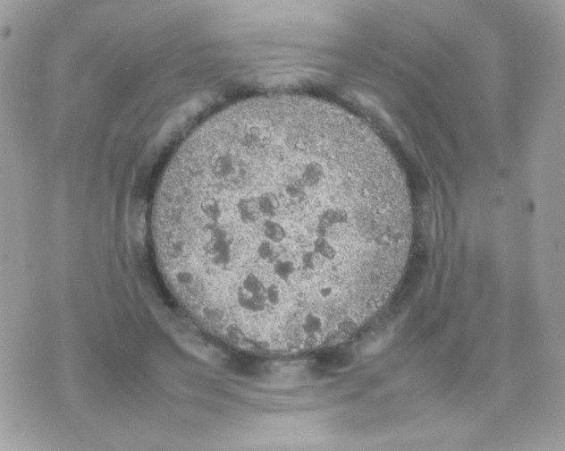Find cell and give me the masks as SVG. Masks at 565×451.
Listing matches in <instances>:
<instances>
[{
    "instance_id": "1",
    "label": "cell",
    "mask_w": 565,
    "mask_h": 451,
    "mask_svg": "<svg viewBox=\"0 0 565 451\" xmlns=\"http://www.w3.org/2000/svg\"><path fill=\"white\" fill-rule=\"evenodd\" d=\"M404 177L347 110L300 95L239 101L168 165L152 234L165 281L198 324L302 352L349 337L396 288L412 239Z\"/></svg>"
}]
</instances>
